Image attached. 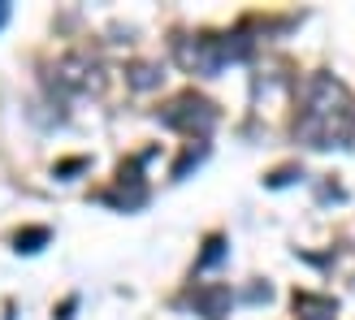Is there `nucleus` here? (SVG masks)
<instances>
[{
	"mask_svg": "<svg viewBox=\"0 0 355 320\" xmlns=\"http://www.w3.org/2000/svg\"><path fill=\"white\" fill-rule=\"evenodd\" d=\"M351 126H355V104L347 96V87L334 78H312L308 100H304V121H299L304 139H312L316 148H329L338 139H347Z\"/></svg>",
	"mask_w": 355,
	"mask_h": 320,
	"instance_id": "obj_1",
	"label": "nucleus"
},
{
	"mask_svg": "<svg viewBox=\"0 0 355 320\" xmlns=\"http://www.w3.org/2000/svg\"><path fill=\"white\" fill-rule=\"evenodd\" d=\"M5 17H9V9H5V5H0V26H5Z\"/></svg>",
	"mask_w": 355,
	"mask_h": 320,
	"instance_id": "obj_2",
	"label": "nucleus"
}]
</instances>
